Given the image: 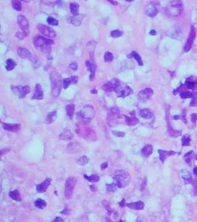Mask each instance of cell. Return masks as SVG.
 <instances>
[{"instance_id":"cell-1","label":"cell","mask_w":197,"mask_h":222,"mask_svg":"<svg viewBox=\"0 0 197 222\" xmlns=\"http://www.w3.org/2000/svg\"><path fill=\"white\" fill-rule=\"evenodd\" d=\"M95 116V111L91 106H86L78 112L77 114V118L80 124L86 125L89 124Z\"/></svg>"},{"instance_id":"cell-2","label":"cell","mask_w":197,"mask_h":222,"mask_svg":"<svg viewBox=\"0 0 197 222\" xmlns=\"http://www.w3.org/2000/svg\"><path fill=\"white\" fill-rule=\"evenodd\" d=\"M51 83V92L55 98L58 97L61 92L62 86H63V81L59 74L53 71L50 75Z\"/></svg>"},{"instance_id":"cell-3","label":"cell","mask_w":197,"mask_h":222,"mask_svg":"<svg viewBox=\"0 0 197 222\" xmlns=\"http://www.w3.org/2000/svg\"><path fill=\"white\" fill-rule=\"evenodd\" d=\"M54 43V42L53 40L41 36H37L33 38L34 46L44 53L49 54L51 53V46Z\"/></svg>"},{"instance_id":"cell-4","label":"cell","mask_w":197,"mask_h":222,"mask_svg":"<svg viewBox=\"0 0 197 222\" xmlns=\"http://www.w3.org/2000/svg\"><path fill=\"white\" fill-rule=\"evenodd\" d=\"M114 183L120 188H123L128 185L130 181L129 174L124 170H117L113 176Z\"/></svg>"},{"instance_id":"cell-5","label":"cell","mask_w":197,"mask_h":222,"mask_svg":"<svg viewBox=\"0 0 197 222\" xmlns=\"http://www.w3.org/2000/svg\"><path fill=\"white\" fill-rule=\"evenodd\" d=\"M182 11L183 4L181 1H171L167 7L168 14L174 17H178L181 15Z\"/></svg>"},{"instance_id":"cell-6","label":"cell","mask_w":197,"mask_h":222,"mask_svg":"<svg viewBox=\"0 0 197 222\" xmlns=\"http://www.w3.org/2000/svg\"><path fill=\"white\" fill-rule=\"evenodd\" d=\"M77 183V179L75 177H68L65 181V197L69 199L72 197L74 189Z\"/></svg>"},{"instance_id":"cell-7","label":"cell","mask_w":197,"mask_h":222,"mask_svg":"<svg viewBox=\"0 0 197 222\" xmlns=\"http://www.w3.org/2000/svg\"><path fill=\"white\" fill-rule=\"evenodd\" d=\"M77 130H78V135L82 136L85 139H88V140L92 141H94V139H96V135L95 132L89 128L85 127H83V125L81 124L77 127Z\"/></svg>"},{"instance_id":"cell-8","label":"cell","mask_w":197,"mask_h":222,"mask_svg":"<svg viewBox=\"0 0 197 222\" xmlns=\"http://www.w3.org/2000/svg\"><path fill=\"white\" fill-rule=\"evenodd\" d=\"M11 89L13 92L17 95L19 98H25L30 92V88L29 86H12Z\"/></svg>"},{"instance_id":"cell-9","label":"cell","mask_w":197,"mask_h":222,"mask_svg":"<svg viewBox=\"0 0 197 222\" xmlns=\"http://www.w3.org/2000/svg\"><path fill=\"white\" fill-rule=\"evenodd\" d=\"M17 22L19 27L22 30V32L25 35V36H28L30 34L28 19L23 15H19L17 18Z\"/></svg>"},{"instance_id":"cell-10","label":"cell","mask_w":197,"mask_h":222,"mask_svg":"<svg viewBox=\"0 0 197 222\" xmlns=\"http://www.w3.org/2000/svg\"><path fill=\"white\" fill-rule=\"evenodd\" d=\"M115 93L118 98H125L132 94L133 91L131 87L128 85H120L116 89Z\"/></svg>"},{"instance_id":"cell-11","label":"cell","mask_w":197,"mask_h":222,"mask_svg":"<svg viewBox=\"0 0 197 222\" xmlns=\"http://www.w3.org/2000/svg\"><path fill=\"white\" fill-rule=\"evenodd\" d=\"M120 85V80L118 78H113L105 84H103L102 86V89L106 92L110 93L113 92V91H115V89Z\"/></svg>"},{"instance_id":"cell-12","label":"cell","mask_w":197,"mask_h":222,"mask_svg":"<svg viewBox=\"0 0 197 222\" xmlns=\"http://www.w3.org/2000/svg\"><path fill=\"white\" fill-rule=\"evenodd\" d=\"M38 29L39 30V32L40 33H41L42 34H43L44 35L48 37H49V38H54L56 37V32L54 31V30L46 25H44V24H39L38 25Z\"/></svg>"},{"instance_id":"cell-13","label":"cell","mask_w":197,"mask_h":222,"mask_svg":"<svg viewBox=\"0 0 197 222\" xmlns=\"http://www.w3.org/2000/svg\"><path fill=\"white\" fill-rule=\"evenodd\" d=\"M195 37H196V33H195V28L193 27V26H192L191 31H190V33L189 34V37L188 39H187V42L185 43V45L184 48V51L185 52H186V53L188 52L191 49L192 45L193 43V42H194L195 38Z\"/></svg>"},{"instance_id":"cell-14","label":"cell","mask_w":197,"mask_h":222,"mask_svg":"<svg viewBox=\"0 0 197 222\" xmlns=\"http://www.w3.org/2000/svg\"><path fill=\"white\" fill-rule=\"evenodd\" d=\"M86 66L88 70L90 72V76H89L90 80H92L94 78L95 72L96 70V64L94 57H91V60H86Z\"/></svg>"},{"instance_id":"cell-15","label":"cell","mask_w":197,"mask_h":222,"mask_svg":"<svg viewBox=\"0 0 197 222\" xmlns=\"http://www.w3.org/2000/svg\"><path fill=\"white\" fill-rule=\"evenodd\" d=\"M153 93V91L152 90V89L147 88L141 91L138 94V97L141 101H147L152 97Z\"/></svg>"},{"instance_id":"cell-16","label":"cell","mask_w":197,"mask_h":222,"mask_svg":"<svg viewBox=\"0 0 197 222\" xmlns=\"http://www.w3.org/2000/svg\"><path fill=\"white\" fill-rule=\"evenodd\" d=\"M158 13V10L155 4L152 3L149 4L145 9V13L149 17H153L156 16Z\"/></svg>"},{"instance_id":"cell-17","label":"cell","mask_w":197,"mask_h":222,"mask_svg":"<svg viewBox=\"0 0 197 222\" xmlns=\"http://www.w3.org/2000/svg\"><path fill=\"white\" fill-rule=\"evenodd\" d=\"M51 183V179L47 178L39 185L36 186V190L38 193H43L47 190L48 188L50 186Z\"/></svg>"},{"instance_id":"cell-18","label":"cell","mask_w":197,"mask_h":222,"mask_svg":"<svg viewBox=\"0 0 197 222\" xmlns=\"http://www.w3.org/2000/svg\"><path fill=\"white\" fill-rule=\"evenodd\" d=\"M43 99V92L41 86L39 83H36L35 85L34 93L32 96V99L41 100Z\"/></svg>"},{"instance_id":"cell-19","label":"cell","mask_w":197,"mask_h":222,"mask_svg":"<svg viewBox=\"0 0 197 222\" xmlns=\"http://www.w3.org/2000/svg\"><path fill=\"white\" fill-rule=\"evenodd\" d=\"M185 85L187 88L189 89H194L197 88V79L193 76L187 78L185 81Z\"/></svg>"},{"instance_id":"cell-20","label":"cell","mask_w":197,"mask_h":222,"mask_svg":"<svg viewBox=\"0 0 197 222\" xmlns=\"http://www.w3.org/2000/svg\"><path fill=\"white\" fill-rule=\"evenodd\" d=\"M20 125L19 124H6L3 123V127L5 130L10 131V132H16L20 129Z\"/></svg>"},{"instance_id":"cell-21","label":"cell","mask_w":197,"mask_h":222,"mask_svg":"<svg viewBox=\"0 0 197 222\" xmlns=\"http://www.w3.org/2000/svg\"><path fill=\"white\" fill-rule=\"evenodd\" d=\"M84 16L83 14H81L78 15V16H74V17H70L68 19V22L72 24L73 25L75 26H79L80 25L81 21H82V19L83 18Z\"/></svg>"},{"instance_id":"cell-22","label":"cell","mask_w":197,"mask_h":222,"mask_svg":"<svg viewBox=\"0 0 197 222\" xmlns=\"http://www.w3.org/2000/svg\"><path fill=\"white\" fill-rule=\"evenodd\" d=\"M130 114H131V117H128L126 115L124 116L125 117V121H126V124L129 126L136 125L139 122V120L136 117L135 114H134V112H131Z\"/></svg>"},{"instance_id":"cell-23","label":"cell","mask_w":197,"mask_h":222,"mask_svg":"<svg viewBox=\"0 0 197 222\" xmlns=\"http://www.w3.org/2000/svg\"><path fill=\"white\" fill-rule=\"evenodd\" d=\"M17 53L18 55L23 59L30 58L31 57V53L27 48L19 47L17 48Z\"/></svg>"},{"instance_id":"cell-24","label":"cell","mask_w":197,"mask_h":222,"mask_svg":"<svg viewBox=\"0 0 197 222\" xmlns=\"http://www.w3.org/2000/svg\"><path fill=\"white\" fill-rule=\"evenodd\" d=\"M169 34H168L169 36L174 38H175V39H182V34L180 30L178 28H176L175 27H174L173 28H171V29H169V30L168 31V33Z\"/></svg>"},{"instance_id":"cell-25","label":"cell","mask_w":197,"mask_h":222,"mask_svg":"<svg viewBox=\"0 0 197 222\" xmlns=\"http://www.w3.org/2000/svg\"><path fill=\"white\" fill-rule=\"evenodd\" d=\"M158 153L160 154V159L163 162H164V161L167 159V157L175 154V153L174 152V151H167L163 150H158Z\"/></svg>"},{"instance_id":"cell-26","label":"cell","mask_w":197,"mask_h":222,"mask_svg":"<svg viewBox=\"0 0 197 222\" xmlns=\"http://www.w3.org/2000/svg\"><path fill=\"white\" fill-rule=\"evenodd\" d=\"M181 175L182 179L184 180V182L186 184L190 183L192 181V175L189 171L186 170H182L181 171Z\"/></svg>"},{"instance_id":"cell-27","label":"cell","mask_w":197,"mask_h":222,"mask_svg":"<svg viewBox=\"0 0 197 222\" xmlns=\"http://www.w3.org/2000/svg\"><path fill=\"white\" fill-rule=\"evenodd\" d=\"M128 208L134 209V210H142L144 208V204L142 201L136 202V203H132L127 204L126 205Z\"/></svg>"},{"instance_id":"cell-28","label":"cell","mask_w":197,"mask_h":222,"mask_svg":"<svg viewBox=\"0 0 197 222\" xmlns=\"http://www.w3.org/2000/svg\"><path fill=\"white\" fill-rule=\"evenodd\" d=\"M153 152V147L150 145H146V146H144L141 151L142 155L145 157H147L150 156Z\"/></svg>"},{"instance_id":"cell-29","label":"cell","mask_w":197,"mask_h":222,"mask_svg":"<svg viewBox=\"0 0 197 222\" xmlns=\"http://www.w3.org/2000/svg\"><path fill=\"white\" fill-rule=\"evenodd\" d=\"M57 117V112L56 111H53V112H49L46 118V122L48 124H51L53 123L54 121L56 120Z\"/></svg>"},{"instance_id":"cell-30","label":"cell","mask_w":197,"mask_h":222,"mask_svg":"<svg viewBox=\"0 0 197 222\" xmlns=\"http://www.w3.org/2000/svg\"><path fill=\"white\" fill-rule=\"evenodd\" d=\"M80 8V5L77 3H71L70 5V9L71 13L74 15V16H78V9Z\"/></svg>"},{"instance_id":"cell-31","label":"cell","mask_w":197,"mask_h":222,"mask_svg":"<svg viewBox=\"0 0 197 222\" xmlns=\"http://www.w3.org/2000/svg\"><path fill=\"white\" fill-rule=\"evenodd\" d=\"M73 138V134L71 133L70 130H65L63 133H62L59 136V138L64 140H70Z\"/></svg>"},{"instance_id":"cell-32","label":"cell","mask_w":197,"mask_h":222,"mask_svg":"<svg viewBox=\"0 0 197 222\" xmlns=\"http://www.w3.org/2000/svg\"><path fill=\"white\" fill-rule=\"evenodd\" d=\"M140 115L146 119H149L153 116V114L148 109H143L140 110Z\"/></svg>"},{"instance_id":"cell-33","label":"cell","mask_w":197,"mask_h":222,"mask_svg":"<svg viewBox=\"0 0 197 222\" xmlns=\"http://www.w3.org/2000/svg\"><path fill=\"white\" fill-rule=\"evenodd\" d=\"M16 66V63L13 59H8L6 63V69L7 71H11Z\"/></svg>"},{"instance_id":"cell-34","label":"cell","mask_w":197,"mask_h":222,"mask_svg":"<svg viewBox=\"0 0 197 222\" xmlns=\"http://www.w3.org/2000/svg\"><path fill=\"white\" fill-rule=\"evenodd\" d=\"M75 106L74 104H68L65 107L67 114L70 119H71L74 117V112H75Z\"/></svg>"},{"instance_id":"cell-35","label":"cell","mask_w":197,"mask_h":222,"mask_svg":"<svg viewBox=\"0 0 197 222\" xmlns=\"http://www.w3.org/2000/svg\"><path fill=\"white\" fill-rule=\"evenodd\" d=\"M9 196L12 199L16 201H17V202L21 201V198H20V196L17 190H14V191H10L9 193Z\"/></svg>"},{"instance_id":"cell-36","label":"cell","mask_w":197,"mask_h":222,"mask_svg":"<svg viewBox=\"0 0 197 222\" xmlns=\"http://www.w3.org/2000/svg\"><path fill=\"white\" fill-rule=\"evenodd\" d=\"M129 57H133V58L135 59L139 66H142L143 65L142 58H141V57L140 56V55L137 52H136V51H132L131 53L129 54Z\"/></svg>"},{"instance_id":"cell-37","label":"cell","mask_w":197,"mask_h":222,"mask_svg":"<svg viewBox=\"0 0 197 222\" xmlns=\"http://www.w3.org/2000/svg\"><path fill=\"white\" fill-rule=\"evenodd\" d=\"M35 205L38 209H43L46 206V203L43 199H38L35 201Z\"/></svg>"},{"instance_id":"cell-38","label":"cell","mask_w":197,"mask_h":222,"mask_svg":"<svg viewBox=\"0 0 197 222\" xmlns=\"http://www.w3.org/2000/svg\"><path fill=\"white\" fill-rule=\"evenodd\" d=\"M13 7L17 11H20L22 10V3L18 0H13L11 1Z\"/></svg>"},{"instance_id":"cell-39","label":"cell","mask_w":197,"mask_h":222,"mask_svg":"<svg viewBox=\"0 0 197 222\" xmlns=\"http://www.w3.org/2000/svg\"><path fill=\"white\" fill-rule=\"evenodd\" d=\"M84 177L86 180H88L89 181H90V182H97V181H99L100 180L99 177L97 176V175H92L89 177H88L86 175H85Z\"/></svg>"},{"instance_id":"cell-40","label":"cell","mask_w":197,"mask_h":222,"mask_svg":"<svg viewBox=\"0 0 197 222\" xmlns=\"http://www.w3.org/2000/svg\"><path fill=\"white\" fill-rule=\"evenodd\" d=\"M190 141H191V139H190V137L189 135H185V136H183L182 139V146H188L190 145Z\"/></svg>"},{"instance_id":"cell-41","label":"cell","mask_w":197,"mask_h":222,"mask_svg":"<svg viewBox=\"0 0 197 222\" xmlns=\"http://www.w3.org/2000/svg\"><path fill=\"white\" fill-rule=\"evenodd\" d=\"M103 59H104V60L106 62L110 63L113 61V60L114 59V56L112 53L106 52L104 54V56H103Z\"/></svg>"},{"instance_id":"cell-42","label":"cell","mask_w":197,"mask_h":222,"mask_svg":"<svg viewBox=\"0 0 197 222\" xmlns=\"http://www.w3.org/2000/svg\"><path fill=\"white\" fill-rule=\"evenodd\" d=\"M47 22L48 24L51 25H53V26H57L58 25V24H59V21H57V20L51 16L48 17Z\"/></svg>"},{"instance_id":"cell-43","label":"cell","mask_w":197,"mask_h":222,"mask_svg":"<svg viewBox=\"0 0 197 222\" xmlns=\"http://www.w3.org/2000/svg\"><path fill=\"white\" fill-rule=\"evenodd\" d=\"M88 162V159L86 156H82L77 160V163L80 165H85Z\"/></svg>"},{"instance_id":"cell-44","label":"cell","mask_w":197,"mask_h":222,"mask_svg":"<svg viewBox=\"0 0 197 222\" xmlns=\"http://www.w3.org/2000/svg\"><path fill=\"white\" fill-rule=\"evenodd\" d=\"M123 34V32L120 31V30H115L111 32L110 35L113 38H118V37L122 36Z\"/></svg>"},{"instance_id":"cell-45","label":"cell","mask_w":197,"mask_h":222,"mask_svg":"<svg viewBox=\"0 0 197 222\" xmlns=\"http://www.w3.org/2000/svg\"><path fill=\"white\" fill-rule=\"evenodd\" d=\"M193 94L194 93H193L192 92H181L180 93V96L183 99L189 98H192L193 96Z\"/></svg>"},{"instance_id":"cell-46","label":"cell","mask_w":197,"mask_h":222,"mask_svg":"<svg viewBox=\"0 0 197 222\" xmlns=\"http://www.w3.org/2000/svg\"><path fill=\"white\" fill-rule=\"evenodd\" d=\"M71 83H72L70 78H65L63 79V88L65 89H66Z\"/></svg>"},{"instance_id":"cell-47","label":"cell","mask_w":197,"mask_h":222,"mask_svg":"<svg viewBox=\"0 0 197 222\" xmlns=\"http://www.w3.org/2000/svg\"><path fill=\"white\" fill-rule=\"evenodd\" d=\"M169 135L171 136H178L179 135H181V132H179V131H177V130H174L173 129H172L171 128H169Z\"/></svg>"},{"instance_id":"cell-48","label":"cell","mask_w":197,"mask_h":222,"mask_svg":"<svg viewBox=\"0 0 197 222\" xmlns=\"http://www.w3.org/2000/svg\"><path fill=\"white\" fill-rule=\"evenodd\" d=\"M116 187L117 186L115 185V183L107 185V191H109V192H112V193L115 192L116 190Z\"/></svg>"},{"instance_id":"cell-49","label":"cell","mask_w":197,"mask_h":222,"mask_svg":"<svg viewBox=\"0 0 197 222\" xmlns=\"http://www.w3.org/2000/svg\"><path fill=\"white\" fill-rule=\"evenodd\" d=\"M112 133L114 136H115L117 137H124V135H125V133L122 132H118V131H113Z\"/></svg>"},{"instance_id":"cell-50","label":"cell","mask_w":197,"mask_h":222,"mask_svg":"<svg viewBox=\"0 0 197 222\" xmlns=\"http://www.w3.org/2000/svg\"><path fill=\"white\" fill-rule=\"evenodd\" d=\"M174 119H175V120L181 119V120H182L184 121V122H186V121H185V113H184L183 112V113L181 115H175V116H174Z\"/></svg>"},{"instance_id":"cell-51","label":"cell","mask_w":197,"mask_h":222,"mask_svg":"<svg viewBox=\"0 0 197 222\" xmlns=\"http://www.w3.org/2000/svg\"><path fill=\"white\" fill-rule=\"evenodd\" d=\"M110 111H111V113L113 115H117L119 114L120 112V110L119 109L116 107H112L110 109Z\"/></svg>"},{"instance_id":"cell-52","label":"cell","mask_w":197,"mask_h":222,"mask_svg":"<svg viewBox=\"0 0 197 222\" xmlns=\"http://www.w3.org/2000/svg\"><path fill=\"white\" fill-rule=\"evenodd\" d=\"M71 83L75 85L77 83L78 81V77L77 76H71Z\"/></svg>"},{"instance_id":"cell-53","label":"cell","mask_w":197,"mask_h":222,"mask_svg":"<svg viewBox=\"0 0 197 222\" xmlns=\"http://www.w3.org/2000/svg\"><path fill=\"white\" fill-rule=\"evenodd\" d=\"M70 68L71 70H77V69L78 68V64H77V63H75V62L71 63L70 65Z\"/></svg>"},{"instance_id":"cell-54","label":"cell","mask_w":197,"mask_h":222,"mask_svg":"<svg viewBox=\"0 0 197 222\" xmlns=\"http://www.w3.org/2000/svg\"><path fill=\"white\" fill-rule=\"evenodd\" d=\"M16 36L19 38V39H22L25 37H26L25 36V35L22 32V33H21V32H17L16 34Z\"/></svg>"},{"instance_id":"cell-55","label":"cell","mask_w":197,"mask_h":222,"mask_svg":"<svg viewBox=\"0 0 197 222\" xmlns=\"http://www.w3.org/2000/svg\"><path fill=\"white\" fill-rule=\"evenodd\" d=\"M191 120L193 123H195L197 121V114H192L191 115Z\"/></svg>"},{"instance_id":"cell-56","label":"cell","mask_w":197,"mask_h":222,"mask_svg":"<svg viewBox=\"0 0 197 222\" xmlns=\"http://www.w3.org/2000/svg\"><path fill=\"white\" fill-rule=\"evenodd\" d=\"M190 106H197V102L196 100L195 99H192V101L190 103Z\"/></svg>"},{"instance_id":"cell-57","label":"cell","mask_w":197,"mask_h":222,"mask_svg":"<svg viewBox=\"0 0 197 222\" xmlns=\"http://www.w3.org/2000/svg\"><path fill=\"white\" fill-rule=\"evenodd\" d=\"M107 162H104L103 163L102 165H101V169L102 170H103V169H106V168H107Z\"/></svg>"},{"instance_id":"cell-58","label":"cell","mask_w":197,"mask_h":222,"mask_svg":"<svg viewBox=\"0 0 197 222\" xmlns=\"http://www.w3.org/2000/svg\"><path fill=\"white\" fill-rule=\"evenodd\" d=\"M62 219L60 217H56V218L53 222H62Z\"/></svg>"},{"instance_id":"cell-59","label":"cell","mask_w":197,"mask_h":222,"mask_svg":"<svg viewBox=\"0 0 197 222\" xmlns=\"http://www.w3.org/2000/svg\"><path fill=\"white\" fill-rule=\"evenodd\" d=\"M56 3H57L58 6H64V5L65 4V3L63 2V1H56Z\"/></svg>"},{"instance_id":"cell-60","label":"cell","mask_w":197,"mask_h":222,"mask_svg":"<svg viewBox=\"0 0 197 222\" xmlns=\"http://www.w3.org/2000/svg\"><path fill=\"white\" fill-rule=\"evenodd\" d=\"M150 34L151 35H156V34H157V32H156V31H155V30L152 29V30H150Z\"/></svg>"},{"instance_id":"cell-61","label":"cell","mask_w":197,"mask_h":222,"mask_svg":"<svg viewBox=\"0 0 197 222\" xmlns=\"http://www.w3.org/2000/svg\"><path fill=\"white\" fill-rule=\"evenodd\" d=\"M109 2L113 5H117L118 4V2L115 1H109Z\"/></svg>"},{"instance_id":"cell-62","label":"cell","mask_w":197,"mask_h":222,"mask_svg":"<svg viewBox=\"0 0 197 222\" xmlns=\"http://www.w3.org/2000/svg\"><path fill=\"white\" fill-rule=\"evenodd\" d=\"M120 205L121 206H124V205H125V203H124V200L123 199L121 202V203H120Z\"/></svg>"},{"instance_id":"cell-63","label":"cell","mask_w":197,"mask_h":222,"mask_svg":"<svg viewBox=\"0 0 197 222\" xmlns=\"http://www.w3.org/2000/svg\"><path fill=\"white\" fill-rule=\"evenodd\" d=\"M193 173H194L195 175H197V167H195V168L193 169Z\"/></svg>"},{"instance_id":"cell-64","label":"cell","mask_w":197,"mask_h":222,"mask_svg":"<svg viewBox=\"0 0 197 222\" xmlns=\"http://www.w3.org/2000/svg\"><path fill=\"white\" fill-rule=\"evenodd\" d=\"M196 160H197V156H196Z\"/></svg>"}]
</instances>
